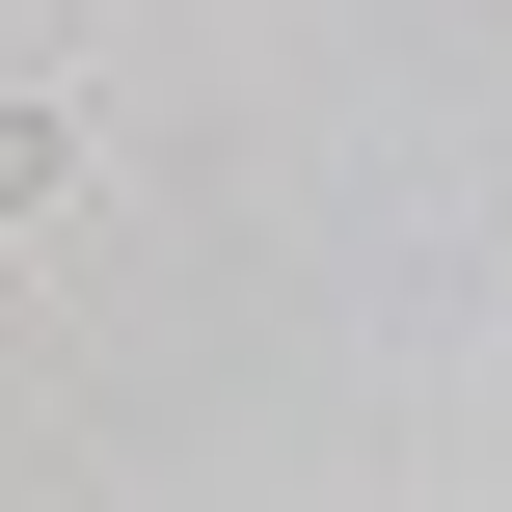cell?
<instances>
[{
  "mask_svg": "<svg viewBox=\"0 0 512 512\" xmlns=\"http://www.w3.org/2000/svg\"><path fill=\"white\" fill-rule=\"evenodd\" d=\"M54 189H81V81H0V243H27Z\"/></svg>",
  "mask_w": 512,
  "mask_h": 512,
  "instance_id": "1",
  "label": "cell"
}]
</instances>
